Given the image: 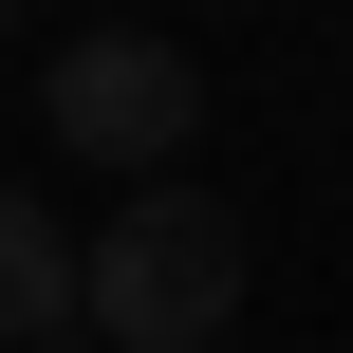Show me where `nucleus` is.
<instances>
[{"label":"nucleus","instance_id":"1","mask_svg":"<svg viewBox=\"0 0 353 353\" xmlns=\"http://www.w3.org/2000/svg\"><path fill=\"white\" fill-rule=\"evenodd\" d=\"M74 316H93V353H205L242 316V223L205 186H130L112 242H74Z\"/></svg>","mask_w":353,"mask_h":353},{"label":"nucleus","instance_id":"2","mask_svg":"<svg viewBox=\"0 0 353 353\" xmlns=\"http://www.w3.org/2000/svg\"><path fill=\"white\" fill-rule=\"evenodd\" d=\"M37 112H56V149H93V168L149 186V168L205 130V74H186V37H130V19H112V37H74V56L37 74Z\"/></svg>","mask_w":353,"mask_h":353},{"label":"nucleus","instance_id":"3","mask_svg":"<svg viewBox=\"0 0 353 353\" xmlns=\"http://www.w3.org/2000/svg\"><path fill=\"white\" fill-rule=\"evenodd\" d=\"M19 335H74V223L37 186H0V353Z\"/></svg>","mask_w":353,"mask_h":353},{"label":"nucleus","instance_id":"4","mask_svg":"<svg viewBox=\"0 0 353 353\" xmlns=\"http://www.w3.org/2000/svg\"><path fill=\"white\" fill-rule=\"evenodd\" d=\"M19 353H93V335H19Z\"/></svg>","mask_w":353,"mask_h":353},{"label":"nucleus","instance_id":"5","mask_svg":"<svg viewBox=\"0 0 353 353\" xmlns=\"http://www.w3.org/2000/svg\"><path fill=\"white\" fill-rule=\"evenodd\" d=\"M0 19H19V0H0Z\"/></svg>","mask_w":353,"mask_h":353}]
</instances>
